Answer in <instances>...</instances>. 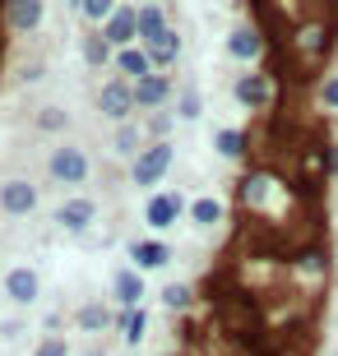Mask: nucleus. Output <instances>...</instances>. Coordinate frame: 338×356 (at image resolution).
Returning a JSON list of instances; mask_svg holds the SVG:
<instances>
[{
  "instance_id": "obj_5",
  "label": "nucleus",
  "mask_w": 338,
  "mask_h": 356,
  "mask_svg": "<svg viewBox=\"0 0 338 356\" xmlns=\"http://www.w3.org/2000/svg\"><path fill=\"white\" fill-rule=\"evenodd\" d=\"M232 97H236V106H246L255 116H269L273 106H278V74H269V70H246V74L232 79Z\"/></svg>"
},
{
  "instance_id": "obj_7",
  "label": "nucleus",
  "mask_w": 338,
  "mask_h": 356,
  "mask_svg": "<svg viewBox=\"0 0 338 356\" xmlns=\"http://www.w3.org/2000/svg\"><path fill=\"white\" fill-rule=\"evenodd\" d=\"M42 209V185L33 176H0V218H33Z\"/></svg>"
},
{
  "instance_id": "obj_3",
  "label": "nucleus",
  "mask_w": 338,
  "mask_h": 356,
  "mask_svg": "<svg viewBox=\"0 0 338 356\" xmlns=\"http://www.w3.org/2000/svg\"><path fill=\"white\" fill-rule=\"evenodd\" d=\"M185 213H190V199H185L181 185H162L144 199V222H148L153 236H167L176 222H185Z\"/></svg>"
},
{
  "instance_id": "obj_21",
  "label": "nucleus",
  "mask_w": 338,
  "mask_h": 356,
  "mask_svg": "<svg viewBox=\"0 0 338 356\" xmlns=\"http://www.w3.org/2000/svg\"><path fill=\"white\" fill-rule=\"evenodd\" d=\"M121 74V79H130V83H139V79H148L153 74V56H148V47L144 42H135V47H125V51H116V65H112Z\"/></svg>"
},
{
  "instance_id": "obj_30",
  "label": "nucleus",
  "mask_w": 338,
  "mask_h": 356,
  "mask_svg": "<svg viewBox=\"0 0 338 356\" xmlns=\"http://www.w3.org/2000/svg\"><path fill=\"white\" fill-rule=\"evenodd\" d=\"M315 102H320V111H334V116H338V74H325V79H320Z\"/></svg>"
},
{
  "instance_id": "obj_16",
  "label": "nucleus",
  "mask_w": 338,
  "mask_h": 356,
  "mask_svg": "<svg viewBox=\"0 0 338 356\" xmlns=\"http://www.w3.org/2000/svg\"><path fill=\"white\" fill-rule=\"evenodd\" d=\"M47 24V0H10V33L14 38H38Z\"/></svg>"
},
{
  "instance_id": "obj_22",
  "label": "nucleus",
  "mask_w": 338,
  "mask_h": 356,
  "mask_svg": "<svg viewBox=\"0 0 338 356\" xmlns=\"http://www.w3.org/2000/svg\"><path fill=\"white\" fill-rule=\"evenodd\" d=\"M144 47H148V56H153V65H158V70H167V74L176 70V60H181V51H185V42H181V33H176V24H171L162 38L144 42Z\"/></svg>"
},
{
  "instance_id": "obj_29",
  "label": "nucleus",
  "mask_w": 338,
  "mask_h": 356,
  "mask_svg": "<svg viewBox=\"0 0 338 356\" xmlns=\"http://www.w3.org/2000/svg\"><path fill=\"white\" fill-rule=\"evenodd\" d=\"M33 356H75V352H70V338H66V333H42L38 347H33Z\"/></svg>"
},
{
  "instance_id": "obj_31",
  "label": "nucleus",
  "mask_w": 338,
  "mask_h": 356,
  "mask_svg": "<svg viewBox=\"0 0 338 356\" xmlns=\"http://www.w3.org/2000/svg\"><path fill=\"white\" fill-rule=\"evenodd\" d=\"M79 356H107V347H102V343H98V338H93V343H89V347H84V352H79Z\"/></svg>"
},
{
  "instance_id": "obj_18",
  "label": "nucleus",
  "mask_w": 338,
  "mask_h": 356,
  "mask_svg": "<svg viewBox=\"0 0 338 356\" xmlns=\"http://www.w3.org/2000/svg\"><path fill=\"white\" fill-rule=\"evenodd\" d=\"M116 319H121V315H112V305H107L102 296H93V301H84V305L75 310V329H79V333H89V338H98V333L112 329Z\"/></svg>"
},
{
  "instance_id": "obj_10",
  "label": "nucleus",
  "mask_w": 338,
  "mask_h": 356,
  "mask_svg": "<svg viewBox=\"0 0 338 356\" xmlns=\"http://www.w3.org/2000/svg\"><path fill=\"white\" fill-rule=\"evenodd\" d=\"M264 51H269V42H264V28L260 24H236L232 33H227V60H236V65H260Z\"/></svg>"
},
{
  "instance_id": "obj_32",
  "label": "nucleus",
  "mask_w": 338,
  "mask_h": 356,
  "mask_svg": "<svg viewBox=\"0 0 338 356\" xmlns=\"http://www.w3.org/2000/svg\"><path fill=\"white\" fill-rule=\"evenodd\" d=\"M66 10H75V14H79V10H84V0H66Z\"/></svg>"
},
{
  "instance_id": "obj_9",
  "label": "nucleus",
  "mask_w": 338,
  "mask_h": 356,
  "mask_svg": "<svg viewBox=\"0 0 338 356\" xmlns=\"http://www.w3.org/2000/svg\"><path fill=\"white\" fill-rule=\"evenodd\" d=\"M176 88H181V79L167 74V70H153L148 79H139L135 83V106H139V116H148V111H167V106L176 102Z\"/></svg>"
},
{
  "instance_id": "obj_13",
  "label": "nucleus",
  "mask_w": 338,
  "mask_h": 356,
  "mask_svg": "<svg viewBox=\"0 0 338 356\" xmlns=\"http://www.w3.org/2000/svg\"><path fill=\"white\" fill-rule=\"evenodd\" d=\"M144 296H148L144 273L135 264H121L116 273H112V301H116L121 310H135V305H144Z\"/></svg>"
},
{
  "instance_id": "obj_23",
  "label": "nucleus",
  "mask_w": 338,
  "mask_h": 356,
  "mask_svg": "<svg viewBox=\"0 0 338 356\" xmlns=\"http://www.w3.org/2000/svg\"><path fill=\"white\" fill-rule=\"evenodd\" d=\"M116 329H121V343H125V347H139L144 338H148V310H144V305H135V310H121Z\"/></svg>"
},
{
  "instance_id": "obj_17",
  "label": "nucleus",
  "mask_w": 338,
  "mask_h": 356,
  "mask_svg": "<svg viewBox=\"0 0 338 356\" xmlns=\"http://www.w3.org/2000/svg\"><path fill=\"white\" fill-rule=\"evenodd\" d=\"M148 148V134H144V120H125V125H112V158L121 162H135Z\"/></svg>"
},
{
  "instance_id": "obj_26",
  "label": "nucleus",
  "mask_w": 338,
  "mask_h": 356,
  "mask_svg": "<svg viewBox=\"0 0 338 356\" xmlns=\"http://www.w3.org/2000/svg\"><path fill=\"white\" fill-rule=\"evenodd\" d=\"M162 305H167L171 315H190L195 310V287L190 282H167L162 287Z\"/></svg>"
},
{
  "instance_id": "obj_15",
  "label": "nucleus",
  "mask_w": 338,
  "mask_h": 356,
  "mask_svg": "<svg viewBox=\"0 0 338 356\" xmlns=\"http://www.w3.org/2000/svg\"><path fill=\"white\" fill-rule=\"evenodd\" d=\"M79 56H84V65L93 70V74H112V65H116V47L102 38V28H84V38H79Z\"/></svg>"
},
{
  "instance_id": "obj_2",
  "label": "nucleus",
  "mask_w": 338,
  "mask_h": 356,
  "mask_svg": "<svg viewBox=\"0 0 338 356\" xmlns=\"http://www.w3.org/2000/svg\"><path fill=\"white\" fill-rule=\"evenodd\" d=\"M171 167H176V144H171V139L148 144L139 158L130 162V185L144 190V195H153V190H162V181L171 176Z\"/></svg>"
},
{
  "instance_id": "obj_8",
  "label": "nucleus",
  "mask_w": 338,
  "mask_h": 356,
  "mask_svg": "<svg viewBox=\"0 0 338 356\" xmlns=\"http://www.w3.org/2000/svg\"><path fill=\"white\" fill-rule=\"evenodd\" d=\"M0 296L10 305H19V310H28V305L42 301V273L33 264H10L5 273H0Z\"/></svg>"
},
{
  "instance_id": "obj_19",
  "label": "nucleus",
  "mask_w": 338,
  "mask_h": 356,
  "mask_svg": "<svg viewBox=\"0 0 338 356\" xmlns=\"http://www.w3.org/2000/svg\"><path fill=\"white\" fill-rule=\"evenodd\" d=\"M213 148H218V158H227V162L250 158V130L246 125H213Z\"/></svg>"
},
{
  "instance_id": "obj_28",
  "label": "nucleus",
  "mask_w": 338,
  "mask_h": 356,
  "mask_svg": "<svg viewBox=\"0 0 338 356\" xmlns=\"http://www.w3.org/2000/svg\"><path fill=\"white\" fill-rule=\"evenodd\" d=\"M33 125H38L42 134H66L70 130V111H61V106H42L38 116H33Z\"/></svg>"
},
{
  "instance_id": "obj_1",
  "label": "nucleus",
  "mask_w": 338,
  "mask_h": 356,
  "mask_svg": "<svg viewBox=\"0 0 338 356\" xmlns=\"http://www.w3.org/2000/svg\"><path fill=\"white\" fill-rule=\"evenodd\" d=\"M93 172H98V162H93V153L79 144V139H56L52 153H47V176H52L56 185H66V190L89 185Z\"/></svg>"
},
{
  "instance_id": "obj_27",
  "label": "nucleus",
  "mask_w": 338,
  "mask_h": 356,
  "mask_svg": "<svg viewBox=\"0 0 338 356\" xmlns=\"http://www.w3.org/2000/svg\"><path fill=\"white\" fill-rule=\"evenodd\" d=\"M121 0H84V10H79V19H84V28H102L112 14H116Z\"/></svg>"
},
{
  "instance_id": "obj_33",
  "label": "nucleus",
  "mask_w": 338,
  "mask_h": 356,
  "mask_svg": "<svg viewBox=\"0 0 338 356\" xmlns=\"http://www.w3.org/2000/svg\"><path fill=\"white\" fill-rule=\"evenodd\" d=\"M334 14H338V0H334Z\"/></svg>"
},
{
  "instance_id": "obj_11",
  "label": "nucleus",
  "mask_w": 338,
  "mask_h": 356,
  "mask_svg": "<svg viewBox=\"0 0 338 356\" xmlns=\"http://www.w3.org/2000/svg\"><path fill=\"white\" fill-rule=\"evenodd\" d=\"M171 259H176V250H171L167 236H135L130 241V264L139 273H162Z\"/></svg>"
},
{
  "instance_id": "obj_4",
  "label": "nucleus",
  "mask_w": 338,
  "mask_h": 356,
  "mask_svg": "<svg viewBox=\"0 0 338 356\" xmlns=\"http://www.w3.org/2000/svg\"><path fill=\"white\" fill-rule=\"evenodd\" d=\"M56 227L66 232V236H89L93 227H98V218H102V204H98V195H89V190H70L61 204H56Z\"/></svg>"
},
{
  "instance_id": "obj_24",
  "label": "nucleus",
  "mask_w": 338,
  "mask_h": 356,
  "mask_svg": "<svg viewBox=\"0 0 338 356\" xmlns=\"http://www.w3.org/2000/svg\"><path fill=\"white\" fill-rule=\"evenodd\" d=\"M171 111H176L181 120H199V116H204V97H199V83H195V79H181Z\"/></svg>"
},
{
  "instance_id": "obj_14",
  "label": "nucleus",
  "mask_w": 338,
  "mask_h": 356,
  "mask_svg": "<svg viewBox=\"0 0 338 356\" xmlns=\"http://www.w3.org/2000/svg\"><path fill=\"white\" fill-rule=\"evenodd\" d=\"M185 222L199 227V232H218V227L227 222V204H222L213 190H199V195L190 199V213H185Z\"/></svg>"
},
{
  "instance_id": "obj_12",
  "label": "nucleus",
  "mask_w": 338,
  "mask_h": 356,
  "mask_svg": "<svg viewBox=\"0 0 338 356\" xmlns=\"http://www.w3.org/2000/svg\"><path fill=\"white\" fill-rule=\"evenodd\" d=\"M102 38L116 47V51H125V47H135L139 42V5L135 0H121L116 14L102 24Z\"/></svg>"
},
{
  "instance_id": "obj_6",
  "label": "nucleus",
  "mask_w": 338,
  "mask_h": 356,
  "mask_svg": "<svg viewBox=\"0 0 338 356\" xmlns=\"http://www.w3.org/2000/svg\"><path fill=\"white\" fill-rule=\"evenodd\" d=\"M93 102H98V116L112 120V125H125V120L139 116V106H135V83H130V79H121L116 70H112V74L98 83Z\"/></svg>"
},
{
  "instance_id": "obj_25",
  "label": "nucleus",
  "mask_w": 338,
  "mask_h": 356,
  "mask_svg": "<svg viewBox=\"0 0 338 356\" xmlns=\"http://www.w3.org/2000/svg\"><path fill=\"white\" fill-rule=\"evenodd\" d=\"M144 120V134H148V144H162V139H171V134H176V111H148V116H139Z\"/></svg>"
},
{
  "instance_id": "obj_20",
  "label": "nucleus",
  "mask_w": 338,
  "mask_h": 356,
  "mask_svg": "<svg viewBox=\"0 0 338 356\" xmlns=\"http://www.w3.org/2000/svg\"><path fill=\"white\" fill-rule=\"evenodd\" d=\"M171 28V0H139V42H153Z\"/></svg>"
}]
</instances>
